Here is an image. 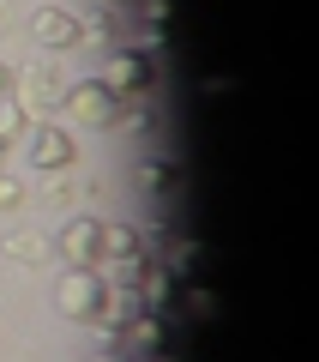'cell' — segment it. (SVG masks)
<instances>
[{
	"label": "cell",
	"mask_w": 319,
	"mask_h": 362,
	"mask_svg": "<svg viewBox=\"0 0 319 362\" xmlns=\"http://www.w3.org/2000/svg\"><path fill=\"white\" fill-rule=\"evenodd\" d=\"M6 259H18V266H37V259H49V242H42L37 230H13V235H6Z\"/></svg>",
	"instance_id": "obj_11"
},
{
	"label": "cell",
	"mask_w": 319,
	"mask_h": 362,
	"mask_svg": "<svg viewBox=\"0 0 319 362\" xmlns=\"http://www.w3.org/2000/svg\"><path fill=\"white\" fill-rule=\"evenodd\" d=\"M145 254V235L133 223H102V259H139Z\"/></svg>",
	"instance_id": "obj_9"
},
{
	"label": "cell",
	"mask_w": 319,
	"mask_h": 362,
	"mask_svg": "<svg viewBox=\"0 0 319 362\" xmlns=\"http://www.w3.org/2000/svg\"><path fill=\"white\" fill-rule=\"evenodd\" d=\"M30 133V169H49V175H61V169L78 163V139L61 127V121H42V127H25Z\"/></svg>",
	"instance_id": "obj_2"
},
{
	"label": "cell",
	"mask_w": 319,
	"mask_h": 362,
	"mask_svg": "<svg viewBox=\"0 0 319 362\" xmlns=\"http://www.w3.org/2000/svg\"><path fill=\"white\" fill-rule=\"evenodd\" d=\"M102 85L115 90V97H145V90H151V61H145L139 49H109Z\"/></svg>",
	"instance_id": "obj_6"
},
{
	"label": "cell",
	"mask_w": 319,
	"mask_h": 362,
	"mask_svg": "<svg viewBox=\"0 0 319 362\" xmlns=\"http://www.w3.org/2000/svg\"><path fill=\"white\" fill-rule=\"evenodd\" d=\"M6 90H13V73H6V61H0V97H6Z\"/></svg>",
	"instance_id": "obj_15"
},
{
	"label": "cell",
	"mask_w": 319,
	"mask_h": 362,
	"mask_svg": "<svg viewBox=\"0 0 319 362\" xmlns=\"http://www.w3.org/2000/svg\"><path fill=\"white\" fill-rule=\"evenodd\" d=\"M97 362H121V356H115V350H102V356H97Z\"/></svg>",
	"instance_id": "obj_16"
},
{
	"label": "cell",
	"mask_w": 319,
	"mask_h": 362,
	"mask_svg": "<svg viewBox=\"0 0 319 362\" xmlns=\"http://www.w3.org/2000/svg\"><path fill=\"white\" fill-rule=\"evenodd\" d=\"M121 350H157L163 344V320H157V314H127V320H121V338H115Z\"/></svg>",
	"instance_id": "obj_8"
},
{
	"label": "cell",
	"mask_w": 319,
	"mask_h": 362,
	"mask_svg": "<svg viewBox=\"0 0 319 362\" xmlns=\"http://www.w3.org/2000/svg\"><path fill=\"white\" fill-rule=\"evenodd\" d=\"M25 127H30V115H25V103H18L13 90H6V97H0V139L13 145V139H18V133H25Z\"/></svg>",
	"instance_id": "obj_13"
},
{
	"label": "cell",
	"mask_w": 319,
	"mask_h": 362,
	"mask_svg": "<svg viewBox=\"0 0 319 362\" xmlns=\"http://www.w3.org/2000/svg\"><path fill=\"white\" fill-rule=\"evenodd\" d=\"M102 266H66L61 284H54V308L66 314V320H97L102 314Z\"/></svg>",
	"instance_id": "obj_1"
},
{
	"label": "cell",
	"mask_w": 319,
	"mask_h": 362,
	"mask_svg": "<svg viewBox=\"0 0 319 362\" xmlns=\"http://www.w3.org/2000/svg\"><path fill=\"white\" fill-rule=\"evenodd\" d=\"M73 49L109 54V49H115V25H109V18H78V42H73Z\"/></svg>",
	"instance_id": "obj_12"
},
{
	"label": "cell",
	"mask_w": 319,
	"mask_h": 362,
	"mask_svg": "<svg viewBox=\"0 0 319 362\" xmlns=\"http://www.w3.org/2000/svg\"><path fill=\"white\" fill-rule=\"evenodd\" d=\"M25 115H49V109H61L66 103V73L54 61H30L25 66Z\"/></svg>",
	"instance_id": "obj_4"
},
{
	"label": "cell",
	"mask_w": 319,
	"mask_h": 362,
	"mask_svg": "<svg viewBox=\"0 0 319 362\" xmlns=\"http://www.w3.org/2000/svg\"><path fill=\"white\" fill-rule=\"evenodd\" d=\"M0 163H6V139H0Z\"/></svg>",
	"instance_id": "obj_17"
},
{
	"label": "cell",
	"mask_w": 319,
	"mask_h": 362,
	"mask_svg": "<svg viewBox=\"0 0 319 362\" xmlns=\"http://www.w3.org/2000/svg\"><path fill=\"white\" fill-rule=\"evenodd\" d=\"M66 115L78 121V127H115V90L102 85V78H78V85H66Z\"/></svg>",
	"instance_id": "obj_3"
},
{
	"label": "cell",
	"mask_w": 319,
	"mask_h": 362,
	"mask_svg": "<svg viewBox=\"0 0 319 362\" xmlns=\"http://www.w3.org/2000/svg\"><path fill=\"white\" fill-rule=\"evenodd\" d=\"M54 247L66 266H102V218H66Z\"/></svg>",
	"instance_id": "obj_5"
},
{
	"label": "cell",
	"mask_w": 319,
	"mask_h": 362,
	"mask_svg": "<svg viewBox=\"0 0 319 362\" xmlns=\"http://www.w3.org/2000/svg\"><path fill=\"white\" fill-rule=\"evenodd\" d=\"M25 194H30L25 181H18V175H6V169H0V211H18V206H25Z\"/></svg>",
	"instance_id": "obj_14"
},
{
	"label": "cell",
	"mask_w": 319,
	"mask_h": 362,
	"mask_svg": "<svg viewBox=\"0 0 319 362\" xmlns=\"http://www.w3.org/2000/svg\"><path fill=\"white\" fill-rule=\"evenodd\" d=\"M30 42H42V49H73L78 18L66 13V6H37V13H30Z\"/></svg>",
	"instance_id": "obj_7"
},
{
	"label": "cell",
	"mask_w": 319,
	"mask_h": 362,
	"mask_svg": "<svg viewBox=\"0 0 319 362\" xmlns=\"http://www.w3.org/2000/svg\"><path fill=\"white\" fill-rule=\"evenodd\" d=\"M133 284H139V296H145V308H169V296H175V284H169V272L163 266H139V278H133Z\"/></svg>",
	"instance_id": "obj_10"
}]
</instances>
